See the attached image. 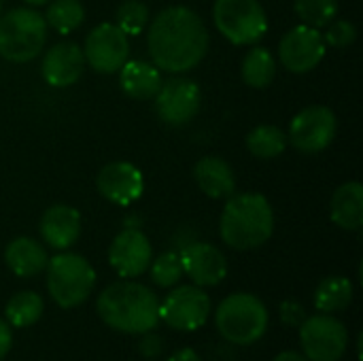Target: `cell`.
<instances>
[{
    "instance_id": "cell-11",
    "label": "cell",
    "mask_w": 363,
    "mask_h": 361,
    "mask_svg": "<svg viewBox=\"0 0 363 361\" xmlns=\"http://www.w3.org/2000/svg\"><path fill=\"white\" fill-rule=\"evenodd\" d=\"M336 136V115L323 106L313 104L302 109L289 126L287 143L302 153H319L330 147Z\"/></svg>"
},
{
    "instance_id": "cell-18",
    "label": "cell",
    "mask_w": 363,
    "mask_h": 361,
    "mask_svg": "<svg viewBox=\"0 0 363 361\" xmlns=\"http://www.w3.org/2000/svg\"><path fill=\"white\" fill-rule=\"evenodd\" d=\"M38 232L47 247L64 251L72 247L81 234V215L68 204H53L43 213Z\"/></svg>"
},
{
    "instance_id": "cell-25",
    "label": "cell",
    "mask_w": 363,
    "mask_h": 361,
    "mask_svg": "<svg viewBox=\"0 0 363 361\" xmlns=\"http://www.w3.org/2000/svg\"><path fill=\"white\" fill-rule=\"evenodd\" d=\"M43 309H45V304L38 294L19 291L9 300V304L4 309L6 323H11L13 328H30L40 319Z\"/></svg>"
},
{
    "instance_id": "cell-26",
    "label": "cell",
    "mask_w": 363,
    "mask_h": 361,
    "mask_svg": "<svg viewBox=\"0 0 363 361\" xmlns=\"http://www.w3.org/2000/svg\"><path fill=\"white\" fill-rule=\"evenodd\" d=\"M85 19V9L81 0H51L45 13L47 28H53L60 34L74 32Z\"/></svg>"
},
{
    "instance_id": "cell-27",
    "label": "cell",
    "mask_w": 363,
    "mask_h": 361,
    "mask_svg": "<svg viewBox=\"0 0 363 361\" xmlns=\"http://www.w3.org/2000/svg\"><path fill=\"white\" fill-rule=\"evenodd\" d=\"M249 151L259 160H272L279 157L287 147V134L277 126H257L247 136Z\"/></svg>"
},
{
    "instance_id": "cell-21",
    "label": "cell",
    "mask_w": 363,
    "mask_h": 361,
    "mask_svg": "<svg viewBox=\"0 0 363 361\" xmlns=\"http://www.w3.org/2000/svg\"><path fill=\"white\" fill-rule=\"evenodd\" d=\"M330 217L332 221L349 232H357L363 226V187L362 183L351 181L340 185L330 204Z\"/></svg>"
},
{
    "instance_id": "cell-19",
    "label": "cell",
    "mask_w": 363,
    "mask_h": 361,
    "mask_svg": "<svg viewBox=\"0 0 363 361\" xmlns=\"http://www.w3.org/2000/svg\"><path fill=\"white\" fill-rule=\"evenodd\" d=\"M4 262L13 274H17L21 279H32L47 268L49 255L38 240L19 236L9 243V247L4 251Z\"/></svg>"
},
{
    "instance_id": "cell-3",
    "label": "cell",
    "mask_w": 363,
    "mask_h": 361,
    "mask_svg": "<svg viewBox=\"0 0 363 361\" xmlns=\"http://www.w3.org/2000/svg\"><path fill=\"white\" fill-rule=\"evenodd\" d=\"M219 232L223 243L236 251L257 249L274 232V211L262 194L234 196L223 206Z\"/></svg>"
},
{
    "instance_id": "cell-28",
    "label": "cell",
    "mask_w": 363,
    "mask_h": 361,
    "mask_svg": "<svg viewBox=\"0 0 363 361\" xmlns=\"http://www.w3.org/2000/svg\"><path fill=\"white\" fill-rule=\"evenodd\" d=\"M298 17L311 28H325L338 13V0H296Z\"/></svg>"
},
{
    "instance_id": "cell-35",
    "label": "cell",
    "mask_w": 363,
    "mask_h": 361,
    "mask_svg": "<svg viewBox=\"0 0 363 361\" xmlns=\"http://www.w3.org/2000/svg\"><path fill=\"white\" fill-rule=\"evenodd\" d=\"M168 361H202L200 360V355L194 351V349H179V351H174Z\"/></svg>"
},
{
    "instance_id": "cell-37",
    "label": "cell",
    "mask_w": 363,
    "mask_h": 361,
    "mask_svg": "<svg viewBox=\"0 0 363 361\" xmlns=\"http://www.w3.org/2000/svg\"><path fill=\"white\" fill-rule=\"evenodd\" d=\"M23 2H28L32 6H43V4H49L51 0H23Z\"/></svg>"
},
{
    "instance_id": "cell-34",
    "label": "cell",
    "mask_w": 363,
    "mask_h": 361,
    "mask_svg": "<svg viewBox=\"0 0 363 361\" xmlns=\"http://www.w3.org/2000/svg\"><path fill=\"white\" fill-rule=\"evenodd\" d=\"M13 345V336H11V328L4 319H0V361L6 357V353L11 351Z\"/></svg>"
},
{
    "instance_id": "cell-33",
    "label": "cell",
    "mask_w": 363,
    "mask_h": 361,
    "mask_svg": "<svg viewBox=\"0 0 363 361\" xmlns=\"http://www.w3.org/2000/svg\"><path fill=\"white\" fill-rule=\"evenodd\" d=\"M140 353L145 357H157L162 353V340L157 336H151L149 332L140 340Z\"/></svg>"
},
{
    "instance_id": "cell-4",
    "label": "cell",
    "mask_w": 363,
    "mask_h": 361,
    "mask_svg": "<svg viewBox=\"0 0 363 361\" xmlns=\"http://www.w3.org/2000/svg\"><path fill=\"white\" fill-rule=\"evenodd\" d=\"M219 334L232 345H253L268 330V309L253 294L228 296L215 313Z\"/></svg>"
},
{
    "instance_id": "cell-1",
    "label": "cell",
    "mask_w": 363,
    "mask_h": 361,
    "mask_svg": "<svg viewBox=\"0 0 363 361\" xmlns=\"http://www.w3.org/2000/svg\"><path fill=\"white\" fill-rule=\"evenodd\" d=\"M153 64L168 72H187L208 53V30L198 13L187 6L160 11L147 32Z\"/></svg>"
},
{
    "instance_id": "cell-36",
    "label": "cell",
    "mask_w": 363,
    "mask_h": 361,
    "mask_svg": "<svg viewBox=\"0 0 363 361\" xmlns=\"http://www.w3.org/2000/svg\"><path fill=\"white\" fill-rule=\"evenodd\" d=\"M272 361H308L302 353H296V351H283V353H279L277 357Z\"/></svg>"
},
{
    "instance_id": "cell-7",
    "label": "cell",
    "mask_w": 363,
    "mask_h": 361,
    "mask_svg": "<svg viewBox=\"0 0 363 361\" xmlns=\"http://www.w3.org/2000/svg\"><path fill=\"white\" fill-rule=\"evenodd\" d=\"M217 30L234 45H253L268 30V17L257 0H217L213 6Z\"/></svg>"
},
{
    "instance_id": "cell-23",
    "label": "cell",
    "mask_w": 363,
    "mask_h": 361,
    "mask_svg": "<svg viewBox=\"0 0 363 361\" xmlns=\"http://www.w3.org/2000/svg\"><path fill=\"white\" fill-rule=\"evenodd\" d=\"M353 302V283L345 277H328L315 289V306L319 313H340Z\"/></svg>"
},
{
    "instance_id": "cell-20",
    "label": "cell",
    "mask_w": 363,
    "mask_h": 361,
    "mask_svg": "<svg viewBox=\"0 0 363 361\" xmlns=\"http://www.w3.org/2000/svg\"><path fill=\"white\" fill-rule=\"evenodd\" d=\"M194 179L198 187L211 198H230L236 189V177L232 166L217 155L202 157L194 168Z\"/></svg>"
},
{
    "instance_id": "cell-12",
    "label": "cell",
    "mask_w": 363,
    "mask_h": 361,
    "mask_svg": "<svg viewBox=\"0 0 363 361\" xmlns=\"http://www.w3.org/2000/svg\"><path fill=\"white\" fill-rule=\"evenodd\" d=\"M325 55V40L317 28L306 23L291 28L279 43L281 64L296 74L311 72Z\"/></svg>"
},
{
    "instance_id": "cell-5",
    "label": "cell",
    "mask_w": 363,
    "mask_h": 361,
    "mask_svg": "<svg viewBox=\"0 0 363 361\" xmlns=\"http://www.w3.org/2000/svg\"><path fill=\"white\" fill-rule=\"evenodd\" d=\"M47 43V21L34 9H11L0 15V55L23 64L34 60Z\"/></svg>"
},
{
    "instance_id": "cell-31",
    "label": "cell",
    "mask_w": 363,
    "mask_h": 361,
    "mask_svg": "<svg viewBox=\"0 0 363 361\" xmlns=\"http://www.w3.org/2000/svg\"><path fill=\"white\" fill-rule=\"evenodd\" d=\"M355 38H357V28L347 19L332 21L328 26V32L323 34L325 45H332V47H347V45L355 43Z\"/></svg>"
},
{
    "instance_id": "cell-6",
    "label": "cell",
    "mask_w": 363,
    "mask_h": 361,
    "mask_svg": "<svg viewBox=\"0 0 363 361\" xmlns=\"http://www.w3.org/2000/svg\"><path fill=\"white\" fill-rule=\"evenodd\" d=\"M45 270L49 296L62 309H74L83 304L96 285V272L91 264L77 253H57L47 262Z\"/></svg>"
},
{
    "instance_id": "cell-32",
    "label": "cell",
    "mask_w": 363,
    "mask_h": 361,
    "mask_svg": "<svg viewBox=\"0 0 363 361\" xmlns=\"http://www.w3.org/2000/svg\"><path fill=\"white\" fill-rule=\"evenodd\" d=\"M281 319L287 326H300L306 319V311L302 309V304H298L294 300H287V302L281 304Z\"/></svg>"
},
{
    "instance_id": "cell-30",
    "label": "cell",
    "mask_w": 363,
    "mask_h": 361,
    "mask_svg": "<svg viewBox=\"0 0 363 361\" xmlns=\"http://www.w3.org/2000/svg\"><path fill=\"white\" fill-rule=\"evenodd\" d=\"M151 281L157 287H174L181 277H183V264H181V255L174 251H166L162 253L151 266Z\"/></svg>"
},
{
    "instance_id": "cell-38",
    "label": "cell",
    "mask_w": 363,
    "mask_h": 361,
    "mask_svg": "<svg viewBox=\"0 0 363 361\" xmlns=\"http://www.w3.org/2000/svg\"><path fill=\"white\" fill-rule=\"evenodd\" d=\"M2 2H4V0H0V15H2Z\"/></svg>"
},
{
    "instance_id": "cell-10",
    "label": "cell",
    "mask_w": 363,
    "mask_h": 361,
    "mask_svg": "<svg viewBox=\"0 0 363 361\" xmlns=\"http://www.w3.org/2000/svg\"><path fill=\"white\" fill-rule=\"evenodd\" d=\"M83 55L85 64H89L91 70L100 74L119 72V68L128 62L130 55L128 34L119 30L115 23H100L87 34Z\"/></svg>"
},
{
    "instance_id": "cell-8",
    "label": "cell",
    "mask_w": 363,
    "mask_h": 361,
    "mask_svg": "<svg viewBox=\"0 0 363 361\" xmlns=\"http://www.w3.org/2000/svg\"><path fill=\"white\" fill-rule=\"evenodd\" d=\"M300 343L308 361H338L349 347V332L336 317L319 313L300 323Z\"/></svg>"
},
{
    "instance_id": "cell-2",
    "label": "cell",
    "mask_w": 363,
    "mask_h": 361,
    "mask_svg": "<svg viewBox=\"0 0 363 361\" xmlns=\"http://www.w3.org/2000/svg\"><path fill=\"white\" fill-rule=\"evenodd\" d=\"M96 311L108 328L123 334H147L160 323L157 296L149 287L125 279L102 289Z\"/></svg>"
},
{
    "instance_id": "cell-29",
    "label": "cell",
    "mask_w": 363,
    "mask_h": 361,
    "mask_svg": "<svg viewBox=\"0 0 363 361\" xmlns=\"http://www.w3.org/2000/svg\"><path fill=\"white\" fill-rule=\"evenodd\" d=\"M149 23V9L140 0H125L119 4L115 15V26L128 36H138Z\"/></svg>"
},
{
    "instance_id": "cell-16",
    "label": "cell",
    "mask_w": 363,
    "mask_h": 361,
    "mask_svg": "<svg viewBox=\"0 0 363 361\" xmlns=\"http://www.w3.org/2000/svg\"><path fill=\"white\" fill-rule=\"evenodd\" d=\"M183 274L198 287H215L228 277L225 255L208 243H191L181 253Z\"/></svg>"
},
{
    "instance_id": "cell-22",
    "label": "cell",
    "mask_w": 363,
    "mask_h": 361,
    "mask_svg": "<svg viewBox=\"0 0 363 361\" xmlns=\"http://www.w3.org/2000/svg\"><path fill=\"white\" fill-rule=\"evenodd\" d=\"M119 85L130 98L149 100V98H155L162 85V74L155 64L132 60L119 68Z\"/></svg>"
},
{
    "instance_id": "cell-17",
    "label": "cell",
    "mask_w": 363,
    "mask_h": 361,
    "mask_svg": "<svg viewBox=\"0 0 363 361\" xmlns=\"http://www.w3.org/2000/svg\"><path fill=\"white\" fill-rule=\"evenodd\" d=\"M43 79L53 87H68L77 83L85 70V55L83 49L72 40H62L53 45L43 55Z\"/></svg>"
},
{
    "instance_id": "cell-14",
    "label": "cell",
    "mask_w": 363,
    "mask_h": 361,
    "mask_svg": "<svg viewBox=\"0 0 363 361\" xmlns=\"http://www.w3.org/2000/svg\"><path fill=\"white\" fill-rule=\"evenodd\" d=\"M151 243L136 228H125L119 232L108 247V262L121 279L140 277L151 266Z\"/></svg>"
},
{
    "instance_id": "cell-13",
    "label": "cell",
    "mask_w": 363,
    "mask_h": 361,
    "mask_svg": "<svg viewBox=\"0 0 363 361\" xmlns=\"http://www.w3.org/2000/svg\"><path fill=\"white\" fill-rule=\"evenodd\" d=\"M202 102L200 87L189 79H168L162 81L155 94V111L168 126H185L194 119Z\"/></svg>"
},
{
    "instance_id": "cell-9",
    "label": "cell",
    "mask_w": 363,
    "mask_h": 361,
    "mask_svg": "<svg viewBox=\"0 0 363 361\" xmlns=\"http://www.w3.org/2000/svg\"><path fill=\"white\" fill-rule=\"evenodd\" d=\"M211 315V298L198 285H181L160 304V319L179 332H194L206 323Z\"/></svg>"
},
{
    "instance_id": "cell-24",
    "label": "cell",
    "mask_w": 363,
    "mask_h": 361,
    "mask_svg": "<svg viewBox=\"0 0 363 361\" xmlns=\"http://www.w3.org/2000/svg\"><path fill=\"white\" fill-rule=\"evenodd\" d=\"M277 77V60L266 47L251 49L242 60V79L249 87L264 89Z\"/></svg>"
},
{
    "instance_id": "cell-15",
    "label": "cell",
    "mask_w": 363,
    "mask_h": 361,
    "mask_svg": "<svg viewBox=\"0 0 363 361\" xmlns=\"http://www.w3.org/2000/svg\"><path fill=\"white\" fill-rule=\"evenodd\" d=\"M96 187L102 198L117 206H130L143 196L145 181L143 172L130 162H111L100 168Z\"/></svg>"
}]
</instances>
